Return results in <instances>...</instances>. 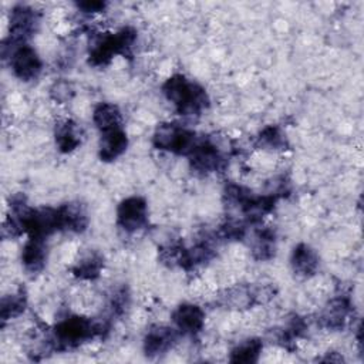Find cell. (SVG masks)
Listing matches in <instances>:
<instances>
[{
	"label": "cell",
	"mask_w": 364,
	"mask_h": 364,
	"mask_svg": "<svg viewBox=\"0 0 364 364\" xmlns=\"http://www.w3.org/2000/svg\"><path fill=\"white\" fill-rule=\"evenodd\" d=\"M40 14L30 6L17 4L10 11L9 18V38L10 44L17 46L26 43L38 28Z\"/></svg>",
	"instance_id": "obj_6"
},
{
	"label": "cell",
	"mask_w": 364,
	"mask_h": 364,
	"mask_svg": "<svg viewBox=\"0 0 364 364\" xmlns=\"http://www.w3.org/2000/svg\"><path fill=\"white\" fill-rule=\"evenodd\" d=\"M256 144L263 149H273V151H283L289 146L286 135L277 125L264 127L257 135Z\"/></svg>",
	"instance_id": "obj_21"
},
{
	"label": "cell",
	"mask_w": 364,
	"mask_h": 364,
	"mask_svg": "<svg viewBox=\"0 0 364 364\" xmlns=\"http://www.w3.org/2000/svg\"><path fill=\"white\" fill-rule=\"evenodd\" d=\"M293 272L301 277H311L318 270L320 259L316 250L307 243H299L293 247L290 256Z\"/></svg>",
	"instance_id": "obj_12"
},
{
	"label": "cell",
	"mask_w": 364,
	"mask_h": 364,
	"mask_svg": "<svg viewBox=\"0 0 364 364\" xmlns=\"http://www.w3.org/2000/svg\"><path fill=\"white\" fill-rule=\"evenodd\" d=\"M128 303H129V294H128L127 289L122 287V289L117 290L111 297V310H112V313L118 314V316L122 314L125 311Z\"/></svg>",
	"instance_id": "obj_23"
},
{
	"label": "cell",
	"mask_w": 364,
	"mask_h": 364,
	"mask_svg": "<svg viewBox=\"0 0 364 364\" xmlns=\"http://www.w3.org/2000/svg\"><path fill=\"white\" fill-rule=\"evenodd\" d=\"M26 306H27V297L23 290H18L17 293L4 296L1 299V304H0V317H1L3 324L7 320L20 316L24 311Z\"/></svg>",
	"instance_id": "obj_22"
},
{
	"label": "cell",
	"mask_w": 364,
	"mask_h": 364,
	"mask_svg": "<svg viewBox=\"0 0 364 364\" xmlns=\"http://www.w3.org/2000/svg\"><path fill=\"white\" fill-rule=\"evenodd\" d=\"M47 260V245L43 237H28L21 250V263L27 273H40Z\"/></svg>",
	"instance_id": "obj_13"
},
{
	"label": "cell",
	"mask_w": 364,
	"mask_h": 364,
	"mask_svg": "<svg viewBox=\"0 0 364 364\" xmlns=\"http://www.w3.org/2000/svg\"><path fill=\"white\" fill-rule=\"evenodd\" d=\"M109 327L105 320H92L84 316H67L53 328V337L57 348L65 350L77 347L97 336H102Z\"/></svg>",
	"instance_id": "obj_2"
},
{
	"label": "cell",
	"mask_w": 364,
	"mask_h": 364,
	"mask_svg": "<svg viewBox=\"0 0 364 364\" xmlns=\"http://www.w3.org/2000/svg\"><path fill=\"white\" fill-rule=\"evenodd\" d=\"M172 321L179 333L195 336L205 326V311L198 304L183 303L173 310Z\"/></svg>",
	"instance_id": "obj_10"
},
{
	"label": "cell",
	"mask_w": 364,
	"mask_h": 364,
	"mask_svg": "<svg viewBox=\"0 0 364 364\" xmlns=\"http://www.w3.org/2000/svg\"><path fill=\"white\" fill-rule=\"evenodd\" d=\"M128 148V136L122 128L102 132L98 144V156L104 162H112Z\"/></svg>",
	"instance_id": "obj_14"
},
{
	"label": "cell",
	"mask_w": 364,
	"mask_h": 364,
	"mask_svg": "<svg viewBox=\"0 0 364 364\" xmlns=\"http://www.w3.org/2000/svg\"><path fill=\"white\" fill-rule=\"evenodd\" d=\"M104 257L98 252H87L73 267V274L81 280H94L101 274Z\"/></svg>",
	"instance_id": "obj_19"
},
{
	"label": "cell",
	"mask_w": 364,
	"mask_h": 364,
	"mask_svg": "<svg viewBox=\"0 0 364 364\" xmlns=\"http://www.w3.org/2000/svg\"><path fill=\"white\" fill-rule=\"evenodd\" d=\"M351 314V301L348 297L338 296L331 299L320 313L321 327L328 330H341Z\"/></svg>",
	"instance_id": "obj_11"
},
{
	"label": "cell",
	"mask_w": 364,
	"mask_h": 364,
	"mask_svg": "<svg viewBox=\"0 0 364 364\" xmlns=\"http://www.w3.org/2000/svg\"><path fill=\"white\" fill-rule=\"evenodd\" d=\"M178 330L168 326H154L144 337V353L154 358L169 351L178 340Z\"/></svg>",
	"instance_id": "obj_9"
},
{
	"label": "cell",
	"mask_w": 364,
	"mask_h": 364,
	"mask_svg": "<svg viewBox=\"0 0 364 364\" xmlns=\"http://www.w3.org/2000/svg\"><path fill=\"white\" fill-rule=\"evenodd\" d=\"M136 40V30L134 27H122L115 33H105L97 37L88 50V63L92 67L108 65L118 54H129Z\"/></svg>",
	"instance_id": "obj_3"
},
{
	"label": "cell",
	"mask_w": 364,
	"mask_h": 364,
	"mask_svg": "<svg viewBox=\"0 0 364 364\" xmlns=\"http://www.w3.org/2000/svg\"><path fill=\"white\" fill-rule=\"evenodd\" d=\"M92 122L102 132L122 128V114L112 102H100L92 111Z\"/></svg>",
	"instance_id": "obj_16"
},
{
	"label": "cell",
	"mask_w": 364,
	"mask_h": 364,
	"mask_svg": "<svg viewBox=\"0 0 364 364\" xmlns=\"http://www.w3.org/2000/svg\"><path fill=\"white\" fill-rule=\"evenodd\" d=\"M55 145L60 152L70 154L81 144V132L73 119H64L55 125Z\"/></svg>",
	"instance_id": "obj_17"
},
{
	"label": "cell",
	"mask_w": 364,
	"mask_h": 364,
	"mask_svg": "<svg viewBox=\"0 0 364 364\" xmlns=\"http://www.w3.org/2000/svg\"><path fill=\"white\" fill-rule=\"evenodd\" d=\"M107 1H100V0H85V1H78L77 7L82 11V13H101L105 10L107 7Z\"/></svg>",
	"instance_id": "obj_25"
},
{
	"label": "cell",
	"mask_w": 364,
	"mask_h": 364,
	"mask_svg": "<svg viewBox=\"0 0 364 364\" xmlns=\"http://www.w3.org/2000/svg\"><path fill=\"white\" fill-rule=\"evenodd\" d=\"M10 67L13 74L21 81L36 80L43 70V61L37 51L27 43L11 46Z\"/></svg>",
	"instance_id": "obj_8"
},
{
	"label": "cell",
	"mask_w": 364,
	"mask_h": 364,
	"mask_svg": "<svg viewBox=\"0 0 364 364\" xmlns=\"http://www.w3.org/2000/svg\"><path fill=\"white\" fill-rule=\"evenodd\" d=\"M186 156L189 158L192 169L202 173L223 171L228 165L223 152L208 138H198Z\"/></svg>",
	"instance_id": "obj_5"
},
{
	"label": "cell",
	"mask_w": 364,
	"mask_h": 364,
	"mask_svg": "<svg viewBox=\"0 0 364 364\" xmlns=\"http://www.w3.org/2000/svg\"><path fill=\"white\" fill-rule=\"evenodd\" d=\"M117 225L125 233H135L148 225V205L141 196H128L117 206Z\"/></svg>",
	"instance_id": "obj_7"
},
{
	"label": "cell",
	"mask_w": 364,
	"mask_h": 364,
	"mask_svg": "<svg viewBox=\"0 0 364 364\" xmlns=\"http://www.w3.org/2000/svg\"><path fill=\"white\" fill-rule=\"evenodd\" d=\"M161 90L175 109L185 117L199 115L210 102L206 90L182 74H173L166 78Z\"/></svg>",
	"instance_id": "obj_1"
},
{
	"label": "cell",
	"mask_w": 364,
	"mask_h": 364,
	"mask_svg": "<svg viewBox=\"0 0 364 364\" xmlns=\"http://www.w3.org/2000/svg\"><path fill=\"white\" fill-rule=\"evenodd\" d=\"M50 94L51 97L61 102V101H65V100H70V97L73 95V88L71 85L67 82V81H57L51 90H50Z\"/></svg>",
	"instance_id": "obj_24"
},
{
	"label": "cell",
	"mask_w": 364,
	"mask_h": 364,
	"mask_svg": "<svg viewBox=\"0 0 364 364\" xmlns=\"http://www.w3.org/2000/svg\"><path fill=\"white\" fill-rule=\"evenodd\" d=\"M262 350H263V343L260 338H256V337L246 338L230 351L229 361L236 363V364L237 363H243V364L256 363L260 357Z\"/></svg>",
	"instance_id": "obj_20"
},
{
	"label": "cell",
	"mask_w": 364,
	"mask_h": 364,
	"mask_svg": "<svg viewBox=\"0 0 364 364\" xmlns=\"http://www.w3.org/2000/svg\"><path fill=\"white\" fill-rule=\"evenodd\" d=\"M196 139L193 131L175 122H162L152 134V145L156 149L185 156L193 148Z\"/></svg>",
	"instance_id": "obj_4"
},
{
	"label": "cell",
	"mask_w": 364,
	"mask_h": 364,
	"mask_svg": "<svg viewBox=\"0 0 364 364\" xmlns=\"http://www.w3.org/2000/svg\"><path fill=\"white\" fill-rule=\"evenodd\" d=\"M61 230L81 233L88 226V215L85 208L78 202H68L58 206Z\"/></svg>",
	"instance_id": "obj_15"
},
{
	"label": "cell",
	"mask_w": 364,
	"mask_h": 364,
	"mask_svg": "<svg viewBox=\"0 0 364 364\" xmlns=\"http://www.w3.org/2000/svg\"><path fill=\"white\" fill-rule=\"evenodd\" d=\"M277 239L270 228H263L255 233L252 242V253L256 260H270L276 255Z\"/></svg>",
	"instance_id": "obj_18"
}]
</instances>
